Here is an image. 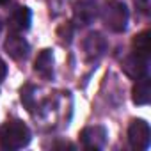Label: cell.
<instances>
[{"mask_svg": "<svg viewBox=\"0 0 151 151\" xmlns=\"http://www.w3.org/2000/svg\"><path fill=\"white\" fill-rule=\"evenodd\" d=\"M7 2H9V0H0V6H6Z\"/></svg>", "mask_w": 151, "mask_h": 151, "instance_id": "16", "label": "cell"}, {"mask_svg": "<svg viewBox=\"0 0 151 151\" xmlns=\"http://www.w3.org/2000/svg\"><path fill=\"white\" fill-rule=\"evenodd\" d=\"M149 30L140 32L133 39V53L142 55V57H151V37Z\"/></svg>", "mask_w": 151, "mask_h": 151, "instance_id": "12", "label": "cell"}, {"mask_svg": "<svg viewBox=\"0 0 151 151\" xmlns=\"http://www.w3.org/2000/svg\"><path fill=\"white\" fill-rule=\"evenodd\" d=\"M135 4L139 7L140 13L144 14H149V9H151V0H135Z\"/></svg>", "mask_w": 151, "mask_h": 151, "instance_id": "14", "label": "cell"}, {"mask_svg": "<svg viewBox=\"0 0 151 151\" xmlns=\"http://www.w3.org/2000/svg\"><path fill=\"white\" fill-rule=\"evenodd\" d=\"M123 69L128 77L132 78H140L144 75H147L149 71V57H142V55H137V53H132L130 57L124 59V64H123Z\"/></svg>", "mask_w": 151, "mask_h": 151, "instance_id": "8", "label": "cell"}, {"mask_svg": "<svg viewBox=\"0 0 151 151\" xmlns=\"http://www.w3.org/2000/svg\"><path fill=\"white\" fill-rule=\"evenodd\" d=\"M151 139V128L144 119H133L128 128V142L133 149H147Z\"/></svg>", "mask_w": 151, "mask_h": 151, "instance_id": "4", "label": "cell"}, {"mask_svg": "<svg viewBox=\"0 0 151 151\" xmlns=\"http://www.w3.org/2000/svg\"><path fill=\"white\" fill-rule=\"evenodd\" d=\"M30 23H32V11L25 6L18 7L9 18V27L13 32H25L30 29Z\"/></svg>", "mask_w": 151, "mask_h": 151, "instance_id": "10", "label": "cell"}, {"mask_svg": "<svg viewBox=\"0 0 151 151\" xmlns=\"http://www.w3.org/2000/svg\"><path fill=\"white\" fill-rule=\"evenodd\" d=\"M53 64H55L53 52L45 48V50L39 52V55L36 59V64H34V69L41 75L45 80H53Z\"/></svg>", "mask_w": 151, "mask_h": 151, "instance_id": "9", "label": "cell"}, {"mask_svg": "<svg viewBox=\"0 0 151 151\" xmlns=\"http://www.w3.org/2000/svg\"><path fill=\"white\" fill-rule=\"evenodd\" d=\"M107 39L100 34V32H91L87 34V37L84 39V53L86 59L89 62H96L100 57H103V53L107 52Z\"/></svg>", "mask_w": 151, "mask_h": 151, "instance_id": "7", "label": "cell"}, {"mask_svg": "<svg viewBox=\"0 0 151 151\" xmlns=\"http://www.w3.org/2000/svg\"><path fill=\"white\" fill-rule=\"evenodd\" d=\"M151 98V80L149 75L137 78V84L133 86V103L135 105H147Z\"/></svg>", "mask_w": 151, "mask_h": 151, "instance_id": "11", "label": "cell"}, {"mask_svg": "<svg viewBox=\"0 0 151 151\" xmlns=\"http://www.w3.org/2000/svg\"><path fill=\"white\" fill-rule=\"evenodd\" d=\"M4 50L9 53L11 59L14 60H23L29 57V52H30V45L29 41L22 36V32H11L4 43Z\"/></svg>", "mask_w": 151, "mask_h": 151, "instance_id": "6", "label": "cell"}, {"mask_svg": "<svg viewBox=\"0 0 151 151\" xmlns=\"http://www.w3.org/2000/svg\"><path fill=\"white\" fill-rule=\"evenodd\" d=\"M6 75H7V64L4 62V59H2V57H0V82L6 78Z\"/></svg>", "mask_w": 151, "mask_h": 151, "instance_id": "15", "label": "cell"}, {"mask_svg": "<svg viewBox=\"0 0 151 151\" xmlns=\"http://www.w3.org/2000/svg\"><path fill=\"white\" fill-rule=\"evenodd\" d=\"M30 142V130L20 119H11L0 128V146L4 149L14 151L22 149Z\"/></svg>", "mask_w": 151, "mask_h": 151, "instance_id": "1", "label": "cell"}, {"mask_svg": "<svg viewBox=\"0 0 151 151\" xmlns=\"http://www.w3.org/2000/svg\"><path fill=\"white\" fill-rule=\"evenodd\" d=\"M101 18H103V23L109 30L121 34L128 27L130 13H128V7L124 2H121V0H110L101 11Z\"/></svg>", "mask_w": 151, "mask_h": 151, "instance_id": "2", "label": "cell"}, {"mask_svg": "<svg viewBox=\"0 0 151 151\" xmlns=\"http://www.w3.org/2000/svg\"><path fill=\"white\" fill-rule=\"evenodd\" d=\"M0 29H2V22H0Z\"/></svg>", "mask_w": 151, "mask_h": 151, "instance_id": "17", "label": "cell"}, {"mask_svg": "<svg viewBox=\"0 0 151 151\" xmlns=\"http://www.w3.org/2000/svg\"><path fill=\"white\" fill-rule=\"evenodd\" d=\"M36 93H37V89L34 87V86H25L23 89H22V101H23V105L32 112L34 110V107H36Z\"/></svg>", "mask_w": 151, "mask_h": 151, "instance_id": "13", "label": "cell"}, {"mask_svg": "<svg viewBox=\"0 0 151 151\" xmlns=\"http://www.w3.org/2000/svg\"><path fill=\"white\" fill-rule=\"evenodd\" d=\"M100 16L98 0H78L73 9V20L77 27H87Z\"/></svg>", "mask_w": 151, "mask_h": 151, "instance_id": "3", "label": "cell"}, {"mask_svg": "<svg viewBox=\"0 0 151 151\" xmlns=\"http://www.w3.org/2000/svg\"><path fill=\"white\" fill-rule=\"evenodd\" d=\"M80 140L84 144L86 149H91V151H98V149H103L107 146V140H109V132L105 126H100V124H94V126H87L82 130L80 133Z\"/></svg>", "mask_w": 151, "mask_h": 151, "instance_id": "5", "label": "cell"}]
</instances>
